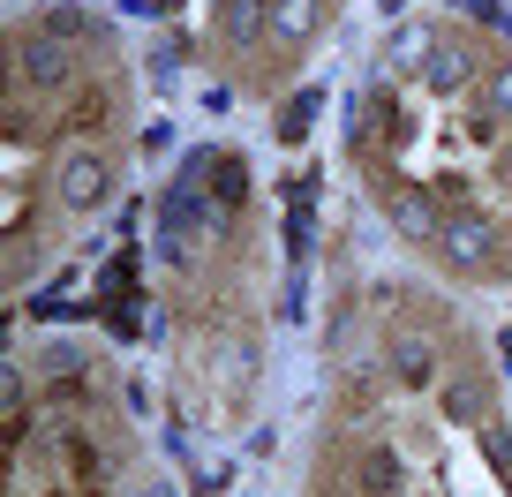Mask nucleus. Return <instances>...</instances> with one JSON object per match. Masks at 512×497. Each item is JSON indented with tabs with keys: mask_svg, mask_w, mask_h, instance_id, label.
<instances>
[{
	"mask_svg": "<svg viewBox=\"0 0 512 497\" xmlns=\"http://www.w3.org/2000/svg\"><path fill=\"white\" fill-rule=\"evenodd\" d=\"M61 189H68V204H76V211H91L98 196H106V166H98V159H68Z\"/></svg>",
	"mask_w": 512,
	"mask_h": 497,
	"instance_id": "1",
	"label": "nucleus"
},
{
	"mask_svg": "<svg viewBox=\"0 0 512 497\" xmlns=\"http://www.w3.org/2000/svg\"><path fill=\"white\" fill-rule=\"evenodd\" d=\"M392 219H400V234H415V241L445 234V219L430 211V196H392Z\"/></svg>",
	"mask_w": 512,
	"mask_h": 497,
	"instance_id": "2",
	"label": "nucleus"
},
{
	"mask_svg": "<svg viewBox=\"0 0 512 497\" xmlns=\"http://www.w3.org/2000/svg\"><path fill=\"white\" fill-rule=\"evenodd\" d=\"M279 31H309V0H279Z\"/></svg>",
	"mask_w": 512,
	"mask_h": 497,
	"instance_id": "5",
	"label": "nucleus"
},
{
	"mask_svg": "<svg viewBox=\"0 0 512 497\" xmlns=\"http://www.w3.org/2000/svg\"><path fill=\"white\" fill-rule=\"evenodd\" d=\"M445 257H460V264H475L482 249H490V226H475V219H445Z\"/></svg>",
	"mask_w": 512,
	"mask_h": 497,
	"instance_id": "3",
	"label": "nucleus"
},
{
	"mask_svg": "<svg viewBox=\"0 0 512 497\" xmlns=\"http://www.w3.org/2000/svg\"><path fill=\"white\" fill-rule=\"evenodd\" d=\"M490 98H497V113H512V68H497V76H490Z\"/></svg>",
	"mask_w": 512,
	"mask_h": 497,
	"instance_id": "7",
	"label": "nucleus"
},
{
	"mask_svg": "<svg viewBox=\"0 0 512 497\" xmlns=\"http://www.w3.org/2000/svg\"><path fill=\"white\" fill-rule=\"evenodd\" d=\"M362 482H369V497H384L400 482V460H392V452H362Z\"/></svg>",
	"mask_w": 512,
	"mask_h": 497,
	"instance_id": "4",
	"label": "nucleus"
},
{
	"mask_svg": "<svg viewBox=\"0 0 512 497\" xmlns=\"http://www.w3.org/2000/svg\"><path fill=\"white\" fill-rule=\"evenodd\" d=\"M475 407H482V392H475V385L460 377V385H452V415H475Z\"/></svg>",
	"mask_w": 512,
	"mask_h": 497,
	"instance_id": "6",
	"label": "nucleus"
}]
</instances>
